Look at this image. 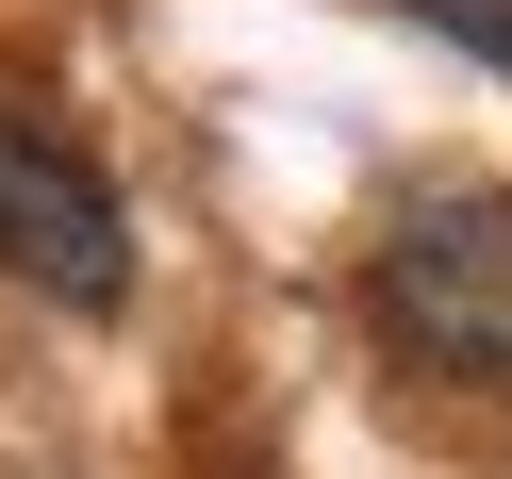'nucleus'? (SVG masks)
<instances>
[{
    "label": "nucleus",
    "instance_id": "obj_1",
    "mask_svg": "<svg viewBox=\"0 0 512 479\" xmlns=\"http://www.w3.org/2000/svg\"><path fill=\"white\" fill-rule=\"evenodd\" d=\"M364 314H380V347H397V364L512 397V199H496V182L413 199L397 232H380V265H364Z\"/></svg>",
    "mask_w": 512,
    "mask_h": 479
},
{
    "label": "nucleus",
    "instance_id": "obj_2",
    "mask_svg": "<svg viewBox=\"0 0 512 479\" xmlns=\"http://www.w3.org/2000/svg\"><path fill=\"white\" fill-rule=\"evenodd\" d=\"M0 281H34L67 314L133 298V232H116V182L67 133H34V100H0Z\"/></svg>",
    "mask_w": 512,
    "mask_h": 479
},
{
    "label": "nucleus",
    "instance_id": "obj_3",
    "mask_svg": "<svg viewBox=\"0 0 512 479\" xmlns=\"http://www.w3.org/2000/svg\"><path fill=\"white\" fill-rule=\"evenodd\" d=\"M446 50H479V67H512V0H413Z\"/></svg>",
    "mask_w": 512,
    "mask_h": 479
}]
</instances>
